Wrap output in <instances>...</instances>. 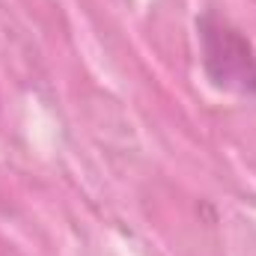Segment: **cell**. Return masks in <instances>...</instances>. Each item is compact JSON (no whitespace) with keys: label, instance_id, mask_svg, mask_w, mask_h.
Segmentation results:
<instances>
[{"label":"cell","instance_id":"obj_1","mask_svg":"<svg viewBox=\"0 0 256 256\" xmlns=\"http://www.w3.org/2000/svg\"><path fill=\"white\" fill-rule=\"evenodd\" d=\"M196 33L206 78L224 92L256 96V51L250 39L214 12L196 21Z\"/></svg>","mask_w":256,"mask_h":256}]
</instances>
